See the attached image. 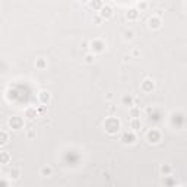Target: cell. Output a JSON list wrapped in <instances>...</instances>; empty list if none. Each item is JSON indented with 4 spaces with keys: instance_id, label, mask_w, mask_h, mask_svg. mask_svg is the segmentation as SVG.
<instances>
[{
    "instance_id": "cell-21",
    "label": "cell",
    "mask_w": 187,
    "mask_h": 187,
    "mask_svg": "<svg viewBox=\"0 0 187 187\" xmlns=\"http://www.w3.org/2000/svg\"><path fill=\"white\" fill-rule=\"evenodd\" d=\"M137 8H139V10H145L148 8V3L146 2H140V3H137Z\"/></svg>"
},
{
    "instance_id": "cell-16",
    "label": "cell",
    "mask_w": 187,
    "mask_h": 187,
    "mask_svg": "<svg viewBox=\"0 0 187 187\" xmlns=\"http://www.w3.org/2000/svg\"><path fill=\"white\" fill-rule=\"evenodd\" d=\"M35 115H37L35 108H28V110H26V117H28V119H34Z\"/></svg>"
},
{
    "instance_id": "cell-14",
    "label": "cell",
    "mask_w": 187,
    "mask_h": 187,
    "mask_svg": "<svg viewBox=\"0 0 187 187\" xmlns=\"http://www.w3.org/2000/svg\"><path fill=\"white\" fill-rule=\"evenodd\" d=\"M137 15H139V12H137L136 9H130V10H127V13H126L127 19H136Z\"/></svg>"
},
{
    "instance_id": "cell-2",
    "label": "cell",
    "mask_w": 187,
    "mask_h": 187,
    "mask_svg": "<svg viewBox=\"0 0 187 187\" xmlns=\"http://www.w3.org/2000/svg\"><path fill=\"white\" fill-rule=\"evenodd\" d=\"M146 139H148L149 143H158L161 140V133L158 132L157 129H152L146 133Z\"/></svg>"
},
{
    "instance_id": "cell-25",
    "label": "cell",
    "mask_w": 187,
    "mask_h": 187,
    "mask_svg": "<svg viewBox=\"0 0 187 187\" xmlns=\"http://www.w3.org/2000/svg\"><path fill=\"white\" fill-rule=\"evenodd\" d=\"M32 136H34V132H32V130H31V132L28 133V137H32Z\"/></svg>"
},
{
    "instance_id": "cell-13",
    "label": "cell",
    "mask_w": 187,
    "mask_h": 187,
    "mask_svg": "<svg viewBox=\"0 0 187 187\" xmlns=\"http://www.w3.org/2000/svg\"><path fill=\"white\" fill-rule=\"evenodd\" d=\"M140 127H142V123H140V120H139V119H133V120H132V129H133V132H137Z\"/></svg>"
},
{
    "instance_id": "cell-17",
    "label": "cell",
    "mask_w": 187,
    "mask_h": 187,
    "mask_svg": "<svg viewBox=\"0 0 187 187\" xmlns=\"http://www.w3.org/2000/svg\"><path fill=\"white\" fill-rule=\"evenodd\" d=\"M19 174H21V171H19V168H13V170L10 171V177H12L13 180L19 179Z\"/></svg>"
},
{
    "instance_id": "cell-11",
    "label": "cell",
    "mask_w": 187,
    "mask_h": 187,
    "mask_svg": "<svg viewBox=\"0 0 187 187\" xmlns=\"http://www.w3.org/2000/svg\"><path fill=\"white\" fill-rule=\"evenodd\" d=\"M123 38L126 40V41H132V40L135 38V32H133L132 29H126L123 32Z\"/></svg>"
},
{
    "instance_id": "cell-12",
    "label": "cell",
    "mask_w": 187,
    "mask_h": 187,
    "mask_svg": "<svg viewBox=\"0 0 187 187\" xmlns=\"http://www.w3.org/2000/svg\"><path fill=\"white\" fill-rule=\"evenodd\" d=\"M40 174L43 175V177H50L53 174V170H51V167H43L41 171H40Z\"/></svg>"
},
{
    "instance_id": "cell-5",
    "label": "cell",
    "mask_w": 187,
    "mask_h": 187,
    "mask_svg": "<svg viewBox=\"0 0 187 187\" xmlns=\"http://www.w3.org/2000/svg\"><path fill=\"white\" fill-rule=\"evenodd\" d=\"M121 140H123V143L126 145H132L136 142V135H135V132H124V135L121 136Z\"/></svg>"
},
{
    "instance_id": "cell-23",
    "label": "cell",
    "mask_w": 187,
    "mask_h": 187,
    "mask_svg": "<svg viewBox=\"0 0 187 187\" xmlns=\"http://www.w3.org/2000/svg\"><path fill=\"white\" fill-rule=\"evenodd\" d=\"M85 61H86V63H92V61H94V56L92 54H88L85 57Z\"/></svg>"
},
{
    "instance_id": "cell-22",
    "label": "cell",
    "mask_w": 187,
    "mask_h": 187,
    "mask_svg": "<svg viewBox=\"0 0 187 187\" xmlns=\"http://www.w3.org/2000/svg\"><path fill=\"white\" fill-rule=\"evenodd\" d=\"M8 159H9V153L8 152H2V161H3V164H6L8 162Z\"/></svg>"
},
{
    "instance_id": "cell-6",
    "label": "cell",
    "mask_w": 187,
    "mask_h": 187,
    "mask_svg": "<svg viewBox=\"0 0 187 187\" xmlns=\"http://www.w3.org/2000/svg\"><path fill=\"white\" fill-rule=\"evenodd\" d=\"M104 47H105V44H104V41H101V40H94V41H91V48H92V51H95V53L102 51Z\"/></svg>"
},
{
    "instance_id": "cell-1",
    "label": "cell",
    "mask_w": 187,
    "mask_h": 187,
    "mask_svg": "<svg viewBox=\"0 0 187 187\" xmlns=\"http://www.w3.org/2000/svg\"><path fill=\"white\" fill-rule=\"evenodd\" d=\"M104 126H105L107 132L113 135V133L119 132V129H120V121H119L117 119H114V117H110V119H107V120H105Z\"/></svg>"
},
{
    "instance_id": "cell-10",
    "label": "cell",
    "mask_w": 187,
    "mask_h": 187,
    "mask_svg": "<svg viewBox=\"0 0 187 187\" xmlns=\"http://www.w3.org/2000/svg\"><path fill=\"white\" fill-rule=\"evenodd\" d=\"M171 171H173V167H171L170 164H164V165H161V174L170 175Z\"/></svg>"
},
{
    "instance_id": "cell-7",
    "label": "cell",
    "mask_w": 187,
    "mask_h": 187,
    "mask_svg": "<svg viewBox=\"0 0 187 187\" xmlns=\"http://www.w3.org/2000/svg\"><path fill=\"white\" fill-rule=\"evenodd\" d=\"M9 124H10V127L18 130V129H21L24 126V121H22L21 117H12V119L9 120Z\"/></svg>"
},
{
    "instance_id": "cell-9",
    "label": "cell",
    "mask_w": 187,
    "mask_h": 187,
    "mask_svg": "<svg viewBox=\"0 0 187 187\" xmlns=\"http://www.w3.org/2000/svg\"><path fill=\"white\" fill-rule=\"evenodd\" d=\"M38 98H40V101H41V104H47V102L50 101L51 95H50V92H48V91H41V92H40V95H38Z\"/></svg>"
},
{
    "instance_id": "cell-19",
    "label": "cell",
    "mask_w": 187,
    "mask_h": 187,
    "mask_svg": "<svg viewBox=\"0 0 187 187\" xmlns=\"http://www.w3.org/2000/svg\"><path fill=\"white\" fill-rule=\"evenodd\" d=\"M130 115H132L133 119H137V117H139V110H137V108H132V110H130Z\"/></svg>"
},
{
    "instance_id": "cell-3",
    "label": "cell",
    "mask_w": 187,
    "mask_h": 187,
    "mask_svg": "<svg viewBox=\"0 0 187 187\" xmlns=\"http://www.w3.org/2000/svg\"><path fill=\"white\" fill-rule=\"evenodd\" d=\"M98 15H99L102 19H108V18L113 16V9H111L108 4H104V6L98 10Z\"/></svg>"
},
{
    "instance_id": "cell-18",
    "label": "cell",
    "mask_w": 187,
    "mask_h": 187,
    "mask_svg": "<svg viewBox=\"0 0 187 187\" xmlns=\"http://www.w3.org/2000/svg\"><path fill=\"white\" fill-rule=\"evenodd\" d=\"M35 66H37L38 69H44L47 66V63H45V60L44 59H38L37 60V63H35Z\"/></svg>"
},
{
    "instance_id": "cell-24",
    "label": "cell",
    "mask_w": 187,
    "mask_h": 187,
    "mask_svg": "<svg viewBox=\"0 0 187 187\" xmlns=\"http://www.w3.org/2000/svg\"><path fill=\"white\" fill-rule=\"evenodd\" d=\"M94 21L97 22V25H99V24H101V21H102V18L99 16V15H97V16L94 18Z\"/></svg>"
},
{
    "instance_id": "cell-8",
    "label": "cell",
    "mask_w": 187,
    "mask_h": 187,
    "mask_svg": "<svg viewBox=\"0 0 187 187\" xmlns=\"http://www.w3.org/2000/svg\"><path fill=\"white\" fill-rule=\"evenodd\" d=\"M153 89V81L152 79H145L142 82V91L143 92H151Z\"/></svg>"
},
{
    "instance_id": "cell-4",
    "label": "cell",
    "mask_w": 187,
    "mask_h": 187,
    "mask_svg": "<svg viewBox=\"0 0 187 187\" xmlns=\"http://www.w3.org/2000/svg\"><path fill=\"white\" fill-rule=\"evenodd\" d=\"M161 24H162V21L159 16H151L148 21V26L151 29H159V28H161Z\"/></svg>"
},
{
    "instance_id": "cell-20",
    "label": "cell",
    "mask_w": 187,
    "mask_h": 187,
    "mask_svg": "<svg viewBox=\"0 0 187 187\" xmlns=\"http://www.w3.org/2000/svg\"><path fill=\"white\" fill-rule=\"evenodd\" d=\"M8 143V133L4 132V130H2V145Z\"/></svg>"
},
{
    "instance_id": "cell-15",
    "label": "cell",
    "mask_w": 187,
    "mask_h": 187,
    "mask_svg": "<svg viewBox=\"0 0 187 187\" xmlns=\"http://www.w3.org/2000/svg\"><path fill=\"white\" fill-rule=\"evenodd\" d=\"M121 101H123V105H129V107H132V105H133V98H132V97H129V95H124Z\"/></svg>"
}]
</instances>
